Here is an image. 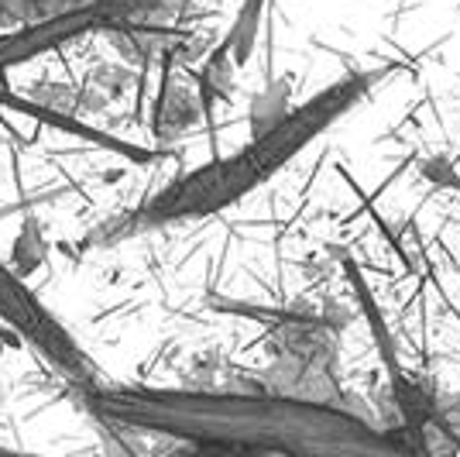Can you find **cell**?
Here are the masks:
<instances>
[{"label":"cell","instance_id":"cell-4","mask_svg":"<svg viewBox=\"0 0 460 457\" xmlns=\"http://www.w3.org/2000/svg\"><path fill=\"white\" fill-rule=\"evenodd\" d=\"M0 320L11 330H18L21 337H28L41 358L56 364L76 389L86 392V389L103 385L100 375H96L93 362L86 358V351L76 344V337L58 324L56 313H49L35 300V292L24 286L4 262H0Z\"/></svg>","mask_w":460,"mask_h":457},{"label":"cell","instance_id":"cell-5","mask_svg":"<svg viewBox=\"0 0 460 457\" xmlns=\"http://www.w3.org/2000/svg\"><path fill=\"white\" fill-rule=\"evenodd\" d=\"M265 7H269V0H244L241 11H237V18H234V24H230L227 39L220 41V49L207 58V66H203V73H199V86H203L199 100H203V107L210 103L213 90H227L234 69H241L251 58Z\"/></svg>","mask_w":460,"mask_h":457},{"label":"cell","instance_id":"cell-1","mask_svg":"<svg viewBox=\"0 0 460 457\" xmlns=\"http://www.w3.org/2000/svg\"><path fill=\"white\" fill-rule=\"evenodd\" d=\"M388 73L392 69H358V73L333 79L320 94L303 100L296 111H288L265 131L254 134L237 152L179 175L162 193H155L152 200H145L141 207L117 213L114 220H107L96 230L93 241L96 245H117V241H128V237L145 234V230L165 228L175 220L213 217L220 210L241 203L258 186L275 179L292 158H299L313 141H320L337 121H344L361 100L375 94Z\"/></svg>","mask_w":460,"mask_h":457},{"label":"cell","instance_id":"cell-3","mask_svg":"<svg viewBox=\"0 0 460 457\" xmlns=\"http://www.w3.org/2000/svg\"><path fill=\"white\" fill-rule=\"evenodd\" d=\"M341 265H344L347 282H350V289H354V300H358L361 313H365L367 330H371V337H375V344H378L385 375H388V385H392L395 402H399V417H402V426H405V440L416 444V447L426 451L429 457H437V451H433V437L447 430V423H443L440 409H437L433 392H429L426 385H420V381H412L409 375H405L402 362H399V344H395L392 330H388V320H385V313H382V306H378V300H375V292H371V286H367L365 275H361V265H358L354 258H347V255H341Z\"/></svg>","mask_w":460,"mask_h":457},{"label":"cell","instance_id":"cell-2","mask_svg":"<svg viewBox=\"0 0 460 457\" xmlns=\"http://www.w3.org/2000/svg\"><path fill=\"white\" fill-rule=\"evenodd\" d=\"M269 347L275 358V392L292 399L341 406L344 392L337 385L341 341L337 327L320 313H279L269 327Z\"/></svg>","mask_w":460,"mask_h":457}]
</instances>
